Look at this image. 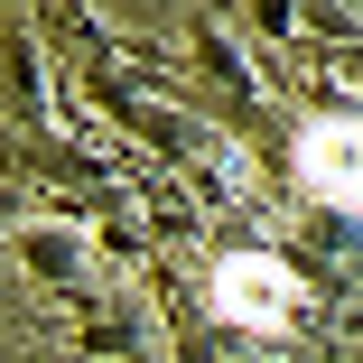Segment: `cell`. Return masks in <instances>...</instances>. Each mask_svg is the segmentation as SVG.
Listing matches in <instances>:
<instances>
[{"label": "cell", "instance_id": "cell-1", "mask_svg": "<svg viewBox=\"0 0 363 363\" xmlns=\"http://www.w3.org/2000/svg\"><path fill=\"white\" fill-rule=\"evenodd\" d=\"M214 308L233 326H252V335H279L298 317V279H289V261H270V252H233V261H214Z\"/></svg>", "mask_w": 363, "mask_h": 363}, {"label": "cell", "instance_id": "cell-2", "mask_svg": "<svg viewBox=\"0 0 363 363\" xmlns=\"http://www.w3.org/2000/svg\"><path fill=\"white\" fill-rule=\"evenodd\" d=\"M298 168H308V186H317L326 205H345V214H363V121H354V112H335V121H317V130L298 140Z\"/></svg>", "mask_w": 363, "mask_h": 363}]
</instances>
